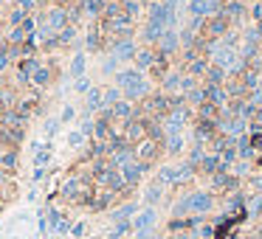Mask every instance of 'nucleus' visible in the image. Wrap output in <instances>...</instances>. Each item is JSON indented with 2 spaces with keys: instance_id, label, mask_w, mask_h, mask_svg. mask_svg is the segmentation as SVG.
<instances>
[{
  "instance_id": "f257e3e1",
  "label": "nucleus",
  "mask_w": 262,
  "mask_h": 239,
  "mask_svg": "<svg viewBox=\"0 0 262 239\" xmlns=\"http://www.w3.org/2000/svg\"><path fill=\"white\" fill-rule=\"evenodd\" d=\"M153 211H144V214L138 217V220H135V228H138V231H147V225H153Z\"/></svg>"
}]
</instances>
